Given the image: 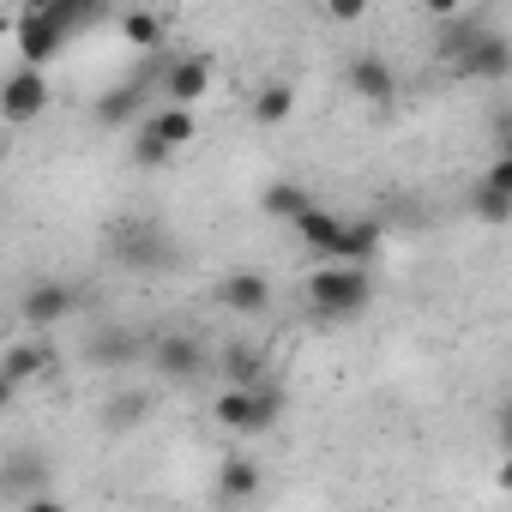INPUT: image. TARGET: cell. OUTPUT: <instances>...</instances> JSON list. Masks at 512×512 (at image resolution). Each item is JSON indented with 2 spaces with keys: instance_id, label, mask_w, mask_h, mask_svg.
I'll return each instance as SVG.
<instances>
[{
  "instance_id": "17",
  "label": "cell",
  "mask_w": 512,
  "mask_h": 512,
  "mask_svg": "<svg viewBox=\"0 0 512 512\" xmlns=\"http://www.w3.org/2000/svg\"><path fill=\"white\" fill-rule=\"evenodd\" d=\"M260 205H266V217H272V223H296V217L314 205V193H308V187H296V181H272Z\"/></svg>"
},
{
  "instance_id": "8",
  "label": "cell",
  "mask_w": 512,
  "mask_h": 512,
  "mask_svg": "<svg viewBox=\"0 0 512 512\" xmlns=\"http://www.w3.org/2000/svg\"><path fill=\"white\" fill-rule=\"evenodd\" d=\"M115 253H121L133 272H157V266H169V260H175L169 235H157V223H139V217L115 229Z\"/></svg>"
},
{
  "instance_id": "7",
  "label": "cell",
  "mask_w": 512,
  "mask_h": 512,
  "mask_svg": "<svg viewBox=\"0 0 512 512\" xmlns=\"http://www.w3.org/2000/svg\"><path fill=\"white\" fill-rule=\"evenodd\" d=\"M49 482V464L37 452H13L7 464H0V500H19V506H49L55 494L43 488Z\"/></svg>"
},
{
  "instance_id": "27",
  "label": "cell",
  "mask_w": 512,
  "mask_h": 512,
  "mask_svg": "<svg viewBox=\"0 0 512 512\" xmlns=\"http://www.w3.org/2000/svg\"><path fill=\"white\" fill-rule=\"evenodd\" d=\"M422 7H428V13H434V19H458V13H464V7H470V0H422Z\"/></svg>"
},
{
  "instance_id": "24",
  "label": "cell",
  "mask_w": 512,
  "mask_h": 512,
  "mask_svg": "<svg viewBox=\"0 0 512 512\" xmlns=\"http://www.w3.org/2000/svg\"><path fill=\"white\" fill-rule=\"evenodd\" d=\"M145 410H151V404H145V392L109 398V410H103V428H109V434H121V428H139V422H145Z\"/></svg>"
},
{
  "instance_id": "12",
  "label": "cell",
  "mask_w": 512,
  "mask_h": 512,
  "mask_svg": "<svg viewBox=\"0 0 512 512\" xmlns=\"http://www.w3.org/2000/svg\"><path fill=\"white\" fill-rule=\"evenodd\" d=\"M151 368H157L163 380H199V374H205V350H199L193 338H157V344H151Z\"/></svg>"
},
{
  "instance_id": "18",
  "label": "cell",
  "mask_w": 512,
  "mask_h": 512,
  "mask_svg": "<svg viewBox=\"0 0 512 512\" xmlns=\"http://www.w3.org/2000/svg\"><path fill=\"white\" fill-rule=\"evenodd\" d=\"M470 211L488 223V229H500L506 217H512V187H494V181H476L470 187Z\"/></svg>"
},
{
  "instance_id": "1",
  "label": "cell",
  "mask_w": 512,
  "mask_h": 512,
  "mask_svg": "<svg viewBox=\"0 0 512 512\" xmlns=\"http://www.w3.org/2000/svg\"><path fill=\"white\" fill-rule=\"evenodd\" d=\"M368 302H374V278H368V266L320 260V272L308 278V308H314L320 320H332V326L356 320V314H362Z\"/></svg>"
},
{
  "instance_id": "21",
  "label": "cell",
  "mask_w": 512,
  "mask_h": 512,
  "mask_svg": "<svg viewBox=\"0 0 512 512\" xmlns=\"http://www.w3.org/2000/svg\"><path fill=\"white\" fill-rule=\"evenodd\" d=\"M290 109H296V91L290 85H266L260 97H253V121H260V127H284Z\"/></svg>"
},
{
  "instance_id": "14",
  "label": "cell",
  "mask_w": 512,
  "mask_h": 512,
  "mask_svg": "<svg viewBox=\"0 0 512 512\" xmlns=\"http://www.w3.org/2000/svg\"><path fill=\"white\" fill-rule=\"evenodd\" d=\"M139 127H145V133H157V139H163V145H175V151L199 133V121H193V109H187V103H163V109L139 115Z\"/></svg>"
},
{
  "instance_id": "20",
  "label": "cell",
  "mask_w": 512,
  "mask_h": 512,
  "mask_svg": "<svg viewBox=\"0 0 512 512\" xmlns=\"http://www.w3.org/2000/svg\"><path fill=\"white\" fill-rule=\"evenodd\" d=\"M139 338H127V332H103L97 344H91V362L97 368H127V362H139Z\"/></svg>"
},
{
  "instance_id": "23",
  "label": "cell",
  "mask_w": 512,
  "mask_h": 512,
  "mask_svg": "<svg viewBox=\"0 0 512 512\" xmlns=\"http://www.w3.org/2000/svg\"><path fill=\"white\" fill-rule=\"evenodd\" d=\"M127 151H133V163H139V169H169V163H175V145H163V139H157V133H145L139 121H133V145H127Z\"/></svg>"
},
{
  "instance_id": "22",
  "label": "cell",
  "mask_w": 512,
  "mask_h": 512,
  "mask_svg": "<svg viewBox=\"0 0 512 512\" xmlns=\"http://www.w3.org/2000/svg\"><path fill=\"white\" fill-rule=\"evenodd\" d=\"M121 37H127L133 49H157V43H163V19L145 13V7H127V13H121Z\"/></svg>"
},
{
  "instance_id": "5",
  "label": "cell",
  "mask_w": 512,
  "mask_h": 512,
  "mask_svg": "<svg viewBox=\"0 0 512 512\" xmlns=\"http://www.w3.org/2000/svg\"><path fill=\"white\" fill-rule=\"evenodd\" d=\"M67 25H61V13L49 7V13H19V31H13V43H19V61L25 67H49L61 49H67Z\"/></svg>"
},
{
  "instance_id": "29",
  "label": "cell",
  "mask_w": 512,
  "mask_h": 512,
  "mask_svg": "<svg viewBox=\"0 0 512 512\" xmlns=\"http://www.w3.org/2000/svg\"><path fill=\"white\" fill-rule=\"evenodd\" d=\"M19 7H25V13H49V7H55V0H19Z\"/></svg>"
},
{
  "instance_id": "6",
  "label": "cell",
  "mask_w": 512,
  "mask_h": 512,
  "mask_svg": "<svg viewBox=\"0 0 512 512\" xmlns=\"http://www.w3.org/2000/svg\"><path fill=\"white\" fill-rule=\"evenodd\" d=\"M217 302L241 320H260V314H272V278L253 272V266H235V272L217 278Z\"/></svg>"
},
{
  "instance_id": "19",
  "label": "cell",
  "mask_w": 512,
  "mask_h": 512,
  "mask_svg": "<svg viewBox=\"0 0 512 512\" xmlns=\"http://www.w3.org/2000/svg\"><path fill=\"white\" fill-rule=\"evenodd\" d=\"M217 494H223V500H253V494H260V470H253L247 458H229V464L217 470Z\"/></svg>"
},
{
  "instance_id": "9",
  "label": "cell",
  "mask_w": 512,
  "mask_h": 512,
  "mask_svg": "<svg viewBox=\"0 0 512 512\" xmlns=\"http://www.w3.org/2000/svg\"><path fill=\"white\" fill-rule=\"evenodd\" d=\"M157 91H163V103H187V109H193V103L211 91V61H205V55H175V61H163Z\"/></svg>"
},
{
  "instance_id": "16",
  "label": "cell",
  "mask_w": 512,
  "mask_h": 512,
  "mask_svg": "<svg viewBox=\"0 0 512 512\" xmlns=\"http://www.w3.org/2000/svg\"><path fill=\"white\" fill-rule=\"evenodd\" d=\"M374 253H380V223H368V217H344L338 260H344V266H368Z\"/></svg>"
},
{
  "instance_id": "15",
  "label": "cell",
  "mask_w": 512,
  "mask_h": 512,
  "mask_svg": "<svg viewBox=\"0 0 512 512\" xmlns=\"http://www.w3.org/2000/svg\"><path fill=\"white\" fill-rule=\"evenodd\" d=\"M49 362H55V356H49V344H13V350L0 344V374H7L13 386L43 380V374H49Z\"/></svg>"
},
{
  "instance_id": "3",
  "label": "cell",
  "mask_w": 512,
  "mask_h": 512,
  "mask_svg": "<svg viewBox=\"0 0 512 512\" xmlns=\"http://www.w3.org/2000/svg\"><path fill=\"white\" fill-rule=\"evenodd\" d=\"M79 308H85V296H79L73 284H61V278H43V284H31V290L19 296V320H25L31 332H55V326H67Z\"/></svg>"
},
{
  "instance_id": "10",
  "label": "cell",
  "mask_w": 512,
  "mask_h": 512,
  "mask_svg": "<svg viewBox=\"0 0 512 512\" xmlns=\"http://www.w3.org/2000/svg\"><path fill=\"white\" fill-rule=\"evenodd\" d=\"M344 79H350V91H356L362 103H374V109H386V103L398 97V73H392L380 55H356V61L344 67Z\"/></svg>"
},
{
  "instance_id": "25",
  "label": "cell",
  "mask_w": 512,
  "mask_h": 512,
  "mask_svg": "<svg viewBox=\"0 0 512 512\" xmlns=\"http://www.w3.org/2000/svg\"><path fill=\"white\" fill-rule=\"evenodd\" d=\"M217 368H223L229 380H241V386H247V380H266V368H260V356H253V350H223Z\"/></svg>"
},
{
  "instance_id": "2",
  "label": "cell",
  "mask_w": 512,
  "mask_h": 512,
  "mask_svg": "<svg viewBox=\"0 0 512 512\" xmlns=\"http://www.w3.org/2000/svg\"><path fill=\"white\" fill-rule=\"evenodd\" d=\"M211 416L229 428V434H266L278 416H284V392L278 386H266V380H229L223 392H217V404H211Z\"/></svg>"
},
{
  "instance_id": "13",
  "label": "cell",
  "mask_w": 512,
  "mask_h": 512,
  "mask_svg": "<svg viewBox=\"0 0 512 512\" xmlns=\"http://www.w3.org/2000/svg\"><path fill=\"white\" fill-rule=\"evenodd\" d=\"M139 115H145V79H127L97 103V127H133Z\"/></svg>"
},
{
  "instance_id": "28",
  "label": "cell",
  "mask_w": 512,
  "mask_h": 512,
  "mask_svg": "<svg viewBox=\"0 0 512 512\" xmlns=\"http://www.w3.org/2000/svg\"><path fill=\"white\" fill-rule=\"evenodd\" d=\"M19 392H25V386H13V380H7V374H0V416H7V410H13V404H19Z\"/></svg>"
},
{
  "instance_id": "11",
  "label": "cell",
  "mask_w": 512,
  "mask_h": 512,
  "mask_svg": "<svg viewBox=\"0 0 512 512\" xmlns=\"http://www.w3.org/2000/svg\"><path fill=\"white\" fill-rule=\"evenodd\" d=\"M290 229L302 235V247L314 253V260H338V235H344V217H338V211H326L320 199H314V205H308V211H302Z\"/></svg>"
},
{
  "instance_id": "4",
  "label": "cell",
  "mask_w": 512,
  "mask_h": 512,
  "mask_svg": "<svg viewBox=\"0 0 512 512\" xmlns=\"http://www.w3.org/2000/svg\"><path fill=\"white\" fill-rule=\"evenodd\" d=\"M43 109H49L43 67H13L7 79H0V121L7 127H31V121H43Z\"/></svg>"
},
{
  "instance_id": "26",
  "label": "cell",
  "mask_w": 512,
  "mask_h": 512,
  "mask_svg": "<svg viewBox=\"0 0 512 512\" xmlns=\"http://www.w3.org/2000/svg\"><path fill=\"white\" fill-rule=\"evenodd\" d=\"M320 7H326V19H332V25H362L374 0H320Z\"/></svg>"
}]
</instances>
